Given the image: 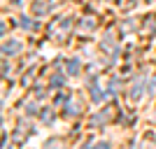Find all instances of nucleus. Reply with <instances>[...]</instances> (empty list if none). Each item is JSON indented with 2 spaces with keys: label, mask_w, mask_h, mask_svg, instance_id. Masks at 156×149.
<instances>
[]
</instances>
